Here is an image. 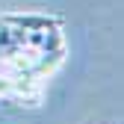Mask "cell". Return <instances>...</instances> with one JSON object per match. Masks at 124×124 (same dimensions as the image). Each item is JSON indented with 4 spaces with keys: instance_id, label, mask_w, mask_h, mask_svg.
Masks as SVG:
<instances>
[{
    "instance_id": "2",
    "label": "cell",
    "mask_w": 124,
    "mask_h": 124,
    "mask_svg": "<svg viewBox=\"0 0 124 124\" xmlns=\"http://www.w3.org/2000/svg\"><path fill=\"white\" fill-rule=\"evenodd\" d=\"M3 92H15V80L12 77H0V95Z\"/></svg>"
},
{
    "instance_id": "1",
    "label": "cell",
    "mask_w": 124,
    "mask_h": 124,
    "mask_svg": "<svg viewBox=\"0 0 124 124\" xmlns=\"http://www.w3.org/2000/svg\"><path fill=\"white\" fill-rule=\"evenodd\" d=\"M65 59L62 21L56 15L6 12L0 15V62L12 68L15 92L47 77Z\"/></svg>"
}]
</instances>
